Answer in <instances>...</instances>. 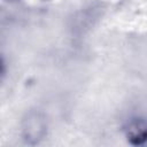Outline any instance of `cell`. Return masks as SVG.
I'll return each instance as SVG.
<instances>
[{
    "mask_svg": "<svg viewBox=\"0 0 147 147\" xmlns=\"http://www.w3.org/2000/svg\"><path fill=\"white\" fill-rule=\"evenodd\" d=\"M125 137L131 145L140 146L147 142V122L142 118H132L125 126Z\"/></svg>",
    "mask_w": 147,
    "mask_h": 147,
    "instance_id": "cell-2",
    "label": "cell"
},
{
    "mask_svg": "<svg viewBox=\"0 0 147 147\" xmlns=\"http://www.w3.org/2000/svg\"><path fill=\"white\" fill-rule=\"evenodd\" d=\"M47 134V119L40 110H29L21 123V136L26 145H38Z\"/></svg>",
    "mask_w": 147,
    "mask_h": 147,
    "instance_id": "cell-1",
    "label": "cell"
}]
</instances>
